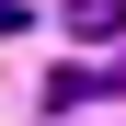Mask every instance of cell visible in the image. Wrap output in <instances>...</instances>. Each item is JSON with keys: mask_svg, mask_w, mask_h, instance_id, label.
<instances>
[{"mask_svg": "<svg viewBox=\"0 0 126 126\" xmlns=\"http://www.w3.org/2000/svg\"><path fill=\"white\" fill-rule=\"evenodd\" d=\"M115 92H126V69H115Z\"/></svg>", "mask_w": 126, "mask_h": 126, "instance_id": "cell-2", "label": "cell"}, {"mask_svg": "<svg viewBox=\"0 0 126 126\" xmlns=\"http://www.w3.org/2000/svg\"><path fill=\"white\" fill-rule=\"evenodd\" d=\"M69 34H92V46H115V34H126V0H69Z\"/></svg>", "mask_w": 126, "mask_h": 126, "instance_id": "cell-1", "label": "cell"}]
</instances>
